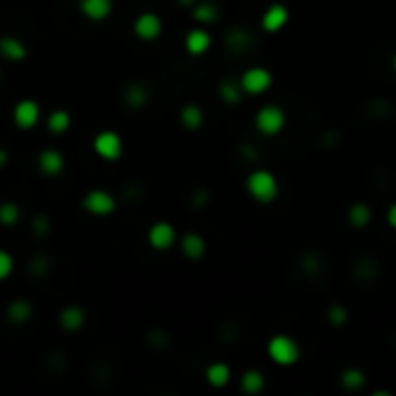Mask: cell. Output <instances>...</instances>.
<instances>
[{"label":"cell","instance_id":"obj_1","mask_svg":"<svg viewBox=\"0 0 396 396\" xmlns=\"http://www.w3.org/2000/svg\"><path fill=\"white\" fill-rule=\"evenodd\" d=\"M246 190L255 202L260 204H272L274 200H279L281 195V183L276 179L274 171L269 169H255L248 174L246 179Z\"/></svg>","mask_w":396,"mask_h":396},{"label":"cell","instance_id":"obj_2","mask_svg":"<svg viewBox=\"0 0 396 396\" xmlns=\"http://www.w3.org/2000/svg\"><path fill=\"white\" fill-rule=\"evenodd\" d=\"M267 355L272 357L274 364H279V366H294L301 357V348L292 336L276 334L267 343Z\"/></svg>","mask_w":396,"mask_h":396},{"label":"cell","instance_id":"obj_3","mask_svg":"<svg viewBox=\"0 0 396 396\" xmlns=\"http://www.w3.org/2000/svg\"><path fill=\"white\" fill-rule=\"evenodd\" d=\"M285 128V111L279 104H264L255 114V130L264 137H276Z\"/></svg>","mask_w":396,"mask_h":396},{"label":"cell","instance_id":"obj_4","mask_svg":"<svg viewBox=\"0 0 396 396\" xmlns=\"http://www.w3.org/2000/svg\"><path fill=\"white\" fill-rule=\"evenodd\" d=\"M241 88L246 95H262L264 91L272 88L274 77L267 68H248L239 79Z\"/></svg>","mask_w":396,"mask_h":396},{"label":"cell","instance_id":"obj_5","mask_svg":"<svg viewBox=\"0 0 396 396\" xmlns=\"http://www.w3.org/2000/svg\"><path fill=\"white\" fill-rule=\"evenodd\" d=\"M82 207L84 211H88L91 216H111L116 211V200H114V195L107 193V190H100V188H95V190H91V193H86L84 195V200H82Z\"/></svg>","mask_w":396,"mask_h":396},{"label":"cell","instance_id":"obj_6","mask_svg":"<svg viewBox=\"0 0 396 396\" xmlns=\"http://www.w3.org/2000/svg\"><path fill=\"white\" fill-rule=\"evenodd\" d=\"M93 149L102 160H118L123 155V140L114 130H102L93 140Z\"/></svg>","mask_w":396,"mask_h":396},{"label":"cell","instance_id":"obj_7","mask_svg":"<svg viewBox=\"0 0 396 396\" xmlns=\"http://www.w3.org/2000/svg\"><path fill=\"white\" fill-rule=\"evenodd\" d=\"M135 35L144 39V42H153V39L160 37L162 32V19L153 15V12H144L135 19V26H132Z\"/></svg>","mask_w":396,"mask_h":396},{"label":"cell","instance_id":"obj_8","mask_svg":"<svg viewBox=\"0 0 396 396\" xmlns=\"http://www.w3.org/2000/svg\"><path fill=\"white\" fill-rule=\"evenodd\" d=\"M147 239L151 243V248H155V250H169L171 246H174V241H176V229L171 223H153L149 229V234H147Z\"/></svg>","mask_w":396,"mask_h":396},{"label":"cell","instance_id":"obj_9","mask_svg":"<svg viewBox=\"0 0 396 396\" xmlns=\"http://www.w3.org/2000/svg\"><path fill=\"white\" fill-rule=\"evenodd\" d=\"M290 21V10L285 8V5L281 3H274L269 5L267 12L262 15V28L267 32H279L287 26Z\"/></svg>","mask_w":396,"mask_h":396},{"label":"cell","instance_id":"obj_10","mask_svg":"<svg viewBox=\"0 0 396 396\" xmlns=\"http://www.w3.org/2000/svg\"><path fill=\"white\" fill-rule=\"evenodd\" d=\"M37 121H39V104L35 100H21L15 107V123H17V128L30 130V128H35Z\"/></svg>","mask_w":396,"mask_h":396},{"label":"cell","instance_id":"obj_11","mask_svg":"<svg viewBox=\"0 0 396 396\" xmlns=\"http://www.w3.org/2000/svg\"><path fill=\"white\" fill-rule=\"evenodd\" d=\"M79 10L91 21H102L114 10V0H79Z\"/></svg>","mask_w":396,"mask_h":396},{"label":"cell","instance_id":"obj_12","mask_svg":"<svg viewBox=\"0 0 396 396\" xmlns=\"http://www.w3.org/2000/svg\"><path fill=\"white\" fill-rule=\"evenodd\" d=\"M37 167L42 174H47V176H58L61 171L65 169V158L61 151H54V149H47V151H42L37 158Z\"/></svg>","mask_w":396,"mask_h":396},{"label":"cell","instance_id":"obj_13","mask_svg":"<svg viewBox=\"0 0 396 396\" xmlns=\"http://www.w3.org/2000/svg\"><path fill=\"white\" fill-rule=\"evenodd\" d=\"M0 56L10 63H21V61H26L28 51H26V44L21 39H17L12 35H3L0 37Z\"/></svg>","mask_w":396,"mask_h":396},{"label":"cell","instance_id":"obj_14","mask_svg":"<svg viewBox=\"0 0 396 396\" xmlns=\"http://www.w3.org/2000/svg\"><path fill=\"white\" fill-rule=\"evenodd\" d=\"M86 322V313L82 306H75V303H70V306H65L61 313H58V325H61L65 332H79V329L84 327Z\"/></svg>","mask_w":396,"mask_h":396},{"label":"cell","instance_id":"obj_15","mask_svg":"<svg viewBox=\"0 0 396 396\" xmlns=\"http://www.w3.org/2000/svg\"><path fill=\"white\" fill-rule=\"evenodd\" d=\"M183 44H186L188 54L202 56L211 49V35H209V30H204V28H193L186 35V42H183Z\"/></svg>","mask_w":396,"mask_h":396},{"label":"cell","instance_id":"obj_16","mask_svg":"<svg viewBox=\"0 0 396 396\" xmlns=\"http://www.w3.org/2000/svg\"><path fill=\"white\" fill-rule=\"evenodd\" d=\"M181 253L188 257V260H202L207 255V241H204L202 234L197 232H188L181 239Z\"/></svg>","mask_w":396,"mask_h":396},{"label":"cell","instance_id":"obj_17","mask_svg":"<svg viewBox=\"0 0 396 396\" xmlns=\"http://www.w3.org/2000/svg\"><path fill=\"white\" fill-rule=\"evenodd\" d=\"M232 378V368H229L225 361H214V364L207 366V382L211 387L223 389Z\"/></svg>","mask_w":396,"mask_h":396},{"label":"cell","instance_id":"obj_18","mask_svg":"<svg viewBox=\"0 0 396 396\" xmlns=\"http://www.w3.org/2000/svg\"><path fill=\"white\" fill-rule=\"evenodd\" d=\"M348 220H350V225H352V227L364 229V227L371 225L373 211H371V207H368L366 202H355L352 207H350V211H348Z\"/></svg>","mask_w":396,"mask_h":396},{"label":"cell","instance_id":"obj_19","mask_svg":"<svg viewBox=\"0 0 396 396\" xmlns=\"http://www.w3.org/2000/svg\"><path fill=\"white\" fill-rule=\"evenodd\" d=\"M181 125L186 130L190 132H195V130H200L202 128V123H204V111L200 104H195V102H190V104H183V109H181Z\"/></svg>","mask_w":396,"mask_h":396},{"label":"cell","instance_id":"obj_20","mask_svg":"<svg viewBox=\"0 0 396 396\" xmlns=\"http://www.w3.org/2000/svg\"><path fill=\"white\" fill-rule=\"evenodd\" d=\"M32 315V306L28 299H15L8 306V320L15 325H26Z\"/></svg>","mask_w":396,"mask_h":396},{"label":"cell","instance_id":"obj_21","mask_svg":"<svg viewBox=\"0 0 396 396\" xmlns=\"http://www.w3.org/2000/svg\"><path fill=\"white\" fill-rule=\"evenodd\" d=\"M218 95H220V100L225 102V104H241L243 100V88H241V84L239 82H220V86H218Z\"/></svg>","mask_w":396,"mask_h":396},{"label":"cell","instance_id":"obj_22","mask_svg":"<svg viewBox=\"0 0 396 396\" xmlns=\"http://www.w3.org/2000/svg\"><path fill=\"white\" fill-rule=\"evenodd\" d=\"M149 102V91L144 88L142 84H132L128 91H125V104L132 109H142L147 107Z\"/></svg>","mask_w":396,"mask_h":396},{"label":"cell","instance_id":"obj_23","mask_svg":"<svg viewBox=\"0 0 396 396\" xmlns=\"http://www.w3.org/2000/svg\"><path fill=\"white\" fill-rule=\"evenodd\" d=\"M220 17V10L214 3H200L193 8V19L197 23H216Z\"/></svg>","mask_w":396,"mask_h":396},{"label":"cell","instance_id":"obj_24","mask_svg":"<svg viewBox=\"0 0 396 396\" xmlns=\"http://www.w3.org/2000/svg\"><path fill=\"white\" fill-rule=\"evenodd\" d=\"M70 125H72V116L65 109L51 111L49 118H47V128L54 132V135H63V132H68Z\"/></svg>","mask_w":396,"mask_h":396},{"label":"cell","instance_id":"obj_25","mask_svg":"<svg viewBox=\"0 0 396 396\" xmlns=\"http://www.w3.org/2000/svg\"><path fill=\"white\" fill-rule=\"evenodd\" d=\"M241 389L246 394H260L264 389V375L257 368H250L241 375Z\"/></svg>","mask_w":396,"mask_h":396},{"label":"cell","instance_id":"obj_26","mask_svg":"<svg viewBox=\"0 0 396 396\" xmlns=\"http://www.w3.org/2000/svg\"><path fill=\"white\" fill-rule=\"evenodd\" d=\"M341 385L350 389V392L359 389L364 385V371H359V368H346V371L341 373Z\"/></svg>","mask_w":396,"mask_h":396},{"label":"cell","instance_id":"obj_27","mask_svg":"<svg viewBox=\"0 0 396 396\" xmlns=\"http://www.w3.org/2000/svg\"><path fill=\"white\" fill-rule=\"evenodd\" d=\"M19 220V207L17 202H0V223L3 225H15Z\"/></svg>","mask_w":396,"mask_h":396},{"label":"cell","instance_id":"obj_28","mask_svg":"<svg viewBox=\"0 0 396 396\" xmlns=\"http://www.w3.org/2000/svg\"><path fill=\"white\" fill-rule=\"evenodd\" d=\"M327 320L332 327H343L348 322V308L341 306V303H334V306H329V311H327Z\"/></svg>","mask_w":396,"mask_h":396},{"label":"cell","instance_id":"obj_29","mask_svg":"<svg viewBox=\"0 0 396 396\" xmlns=\"http://www.w3.org/2000/svg\"><path fill=\"white\" fill-rule=\"evenodd\" d=\"M250 44V35H246V32L241 30H232L227 32V47L234 49V51H246Z\"/></svg>","mask_w":396,"mask_h":396},{"label":"cell","instance_id":"obj_30","mask_svg":"<svg viewBox=\"0 0 396 396\" xmlns=\"http://www.w3.org/2000/svg\"><path fill=\"white\" fill-rule=\"evenodd\" d=\"M12 272H15V257H12L8 250L0 248V281L10 279Z\"/></svg>","mask_w":396,"mask_h":396},{"label":"cell","instance_id":"obj_31","mask_svg":"<svg viewBox=\"0 0 396 396\" xmlns=\"http://www.w3.org/2000/svg\"><path fill=\"white\" fill-rule=\"evenodd\" d=\"M32 227H35V232L37 234H47V229H49V223H47V218L44 216H39L35 223H32Z\"/></svg>","mask_w":396,"mask_h":396},{"label":"cell","instance_id":"obj_32","mask_svg":"<svg viewBox=\"0 0 396 396\" xmlns=\"http://www.w3.org/2000/svg\"><path fill=\"white\" fill-rule=\"evenodd\" d=\"M387 225L396 229V204H392V207L387 209Z\"/></svg>","mask_w":396,"mask_h":396},{"label":"cell","instance_id":"obj_33","mask_svg":"<svg viewBox=\"0 0 396 396\" xmlns=\"http://www.w3.org/2000/svg\"><path fill=\"white\" fill-rule=\"evenodd\" d=\"M179 5H183V8H195L197 0H179Z\"/></svg>","mask_w":396,"mask_h":396},{"label":"cell","instance_id":"obj_34","mask_svg":"<svg viewBox=\"0 0 396 396\" xmlns=\"http://www.w3.org/2000/svg\"><path fill=\"white\" fill-rule=\"evenodd\" d=\"M5 162H8V151H5V149H0V167H3Z\"/></svg>","mask_w":396,"mask_h":396},{"label":"cell","instance_id":"obj_35","mask_svg":"<svg viewBox=\"0 0 396 396\" xmlns=\"http://www.w3.org/2000/svg\"><path fill=\"white\" fill-rule=\"evenodd\" d=\"M392 68H394V72H396V54H394V58H392Z\"/></svg>","mask_w":396,"mask_h":396}]
</instances>
